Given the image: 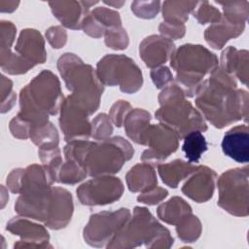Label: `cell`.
Segmentation results:
<instances>
[{
  "instance_id": "obj_1",
  "label": "cell",
  "mask_w": 249,
  "mask_h": 249,
  "mask_svg": "<svg viewBox=\"0 0 249 249\" xmlns=\"http://www.w3.org/2000/svg\"><path fill=\"white\" fill-rule=\"evenodd\" d=\"M235 89L233 77L218 66L198 87L196 104L214 126L222 128L241 119L247 121V91Z\"/></svg>"
},
{
  "instance_id": "obj_2",
  "label": "cell",
  "mask_w": 249,
  "mask_h": 249,
  "mask_svg": "<svg viewBox=\"0 0 249 249\" xmlns=\"http://www.w3.org/2000/svg\"><path fill=\"white\" fill-rule=\"evenodd\" d=\"M133 148L121 136L100 140L71 141L64 148L66 160H73L85 167L90 176L119 172L124 161L133 156Z\"/></svg>"
},
{
  "instance_id": "obj_3",
  "label": "cell",
  "mask_w": 249,
  "mask_h": 249,
  "mask_svg": "<svg viewBox=\"0 0 249 249\" xmlns=\"http://www.w3.org/2000/svg\"><path fill=\"white\" fill-rule=\"evenodd\" d=\"M57 67L72 95L89 115L95 112L104 90V85L99 80L97 72L74 53H64L58 59Z\"/></svg>"
},
{
  "instance_id": "obj_4",
  "label": "cell",
  "mask_w": 249,
  "mask_h": 249,
  "mask_svg": "<svg viewBox=\"0 0 249 249\" xmlns=\"http://www.w3.org/2000/svg\"><path fill=\"white\" fill-rule=\"evenodd\" d=\"M159 101L160 108L155 113L156 118L174 130L180 139L193 130H207L202 116L185 99L184 92L177 85L164 88L159 95Z\"/></svg>"
},
{
  "instance_id": "obj_5",
  "label": "cell",
  "mask_w": 249,
  "mask_h": 249,
  "mask_svg": "<svg viewBox=\"0 0 249 249\" xmlns=\"http://www.w3.org/2000/svg\"><path fill=\"white\" fill-rule=\"evenodd\" d=\"M170 64L177 72V86L185 95L193 97L204 75L218 66V58L203 46L186 44L172 53Z\"/></svg>"
},
{
  "instance_id": "obj_6",
  "label": "cell",
  "mask_w": 249,
  "mask_h": 249,
  "mask_svg": "<svg viewBox=\"0 0 249 249\" xmlns=\"http://www.w3.org/2000/svg\"><path fill=\"white\" fill-rule=\"evenodd\" d=\"M145 242L146 247L168 248L173 238L167 229L155 220L144 207H135L131 221H127L107 247H136Z\"/></svg>"
},
{
  "instance_id": "obj_7",
  "label": "cell",
  "mask_w": 249,
  "mask_h": 249,
  "mask_svg": "<svg viewBox=\"0 0 249 249\" xmlns=\"http://www.w3.org/2000/svg\"><path fill=\"white\" fill-rule=\"evenodd\" d=\"M19 101L48 115H55L63 102L57 77L49 70L42 71L21 89Z\"/></svg>"
},
{
  "instance_id": "obj_8",
  "label": "cell",
  "mask_w": 249,
  "mask_h": 249,
  "mask_svg": "<svg viewBox=\"0 0 249 249\" xmlns=\"http://www.w3.org/2000/svg\"><path fill=\"white\" fill-rule=\"evenodd\" d=\"M97 76L103 85H119L126 93L137 91L142 86V73L135 62L122 54H108L97 64Z\"/></svg>"
},
{
  "instance_id": "obj_9",
  "label": "cell",
  "mask_w": 249,
  "mask_h": 249,
  "mask_svg": "<svg viewBox=\"0 0 249 249\" xmlns=\"http://www.w3.org/2000/svg\"><path fill=\"white\" fill-rule=\"evenodd\" d=\"M218 204L234 216L248 215V168L224 172L218 180Z\"/></svg>"
},
{
  "instance_id": "obj_10",
  "label": "cell",
  "mask_w": 249,
  "mask_h": 249,
  "mask_svg": "<svg viewBox=\"0 0 249 249\" xmlns=\"http://www.w3.org/2000/svg\"><path fill=\"white\" fill-rule=\"evenodd\" d=\"M44 40L34 29H24L20 32L16 52L1 63L2 69L10 74H21L38 63L46 60Z\"/></svg>"
},
{
  "instance_id": "obj_11",
  "label": "cell",
  "mask_w": 249,
  "mask_h": 249,
  "mask_svg": "<svg viewBox=\"0 0 249 249\" xmlns=\"http://www.w3.org/2000/svg\"><path fill=\"white\" fill-rule=\"evenodd\" d=\"M130 212L126 208L118 211H103L90 216L84 229V238L91 246L100 247L109 242L129 220Z\"/></svg>"
},
{
  "instance_id": "obj_12",
  "label": "cell",
  "mask_w": 249,
  "mask_h": 249,
  "mask_svg": "<svg viewBox=\"0 0 249 249\" xmlns=\"http://www.w3.org/2000/svg\"><path fill=\"white\" fill-rule=\"evenodd\" d=\"M179 140L177 133L162 124L149 125L142 140L149 149L143 152L142 160L153 166L160 164L177 150Z\"/></svg>"
},
{
  "instance_id": "obj_13",
  "label": "cell",
  "mask_w": 249,
  "mask_h": 249,
  "mask_svg": "<svg viewBox=\"0 0 249 249\" xmlns=\"http://www.w3.org/2000/svg\"><path fill=\"white\" fill-rule=\"evenodd\" d=\"M59 124L68 142L76 140H88L91 125L88 122L89 115L86 108L72 95L66 97L61 104Z\"/></svg>"
},
{
  "instance_id": "obj_14",
  "label": "cell",
  "mask_w": 249,
  "mask_h": 249,
  "mask_svg": "<svg viewBox=\"0 0 249 249\" xmlns=\"http://www.w3.org/2000/svg\"><path fill=\"white\" fill-rule=\"evenodd\" d=\"M124 192L123 183L116 177H97L77 189V196L85 205H103L118 200Z\"/></svg>"
},
{
  "instance_id": "obj_15",
  "label": "cell",
  "mask_w": 249,
  "mask_h": 249,
  "mask_svg": "<svg viewBox=\"0 0 249 249\" xmlns=\"http://www.w3.org/2000/svg\"><path fill=\"white\" fill-rule=\"evenodd\" d=\"M73 203L71 194L65 189L52 187L45 225L53 230L66 227L71 219Z\"/></svg>"
},
{
  "instance_id": "obj_16",
  "label": "cell",
  "mask_w": 249,
  "mask_h": 249,
  "mask_svg": "<svg viewBox=\"0 0 249 249\" xmlns=\"http://www.w3.org/2000/svg\"><path fill=\"white\" fill-rule=\"evenodd\" d=\"M7 230L21 238L15 247H46L50 239L49 232L43 226L34 224L27 218L17 217L7 224Z\"/></svg>"
},
{
  "instance_id": "obj_17",
  "label": "cell",
  "mask_w": 249,
  "mask_h": 249,
  "mask_svg": "<svg viewBox=\"0 0 249 249\" xmlns=\"http://www.w3.org/2000/svg\"><path fill=\"white\" fill-rule=\"evenodd\" d=\"M215 178L216 173L212 169L199 165L184 184L182 192L196 202H204L213 196Z\"/></svg>"
},
{
  "instance_id": "obj_18",
  "label": "cell",
  "mask_w": 249,
  "mask_h": 249,
  "mask_svg": "<svg viewBox=\"0 0 249 249\" xmlns=\"http://www.w3.org/2000/svg\"><path fill=\"white\" fill-rule=\"evenodd\" d=\"M175 46L171 40L158 35L145 38L140 47L139 53L145 64L149 67H157L171 57Z\"/></svg>"
},
{
  "instance_id": "obj_19",
  "label": "cell",
  "mask_w": 249,
  "mask_h": 249,
  "mask_svg": "<svg viewBox=\"0 0 249 249\" xmlns=\"http://www.w3.org/2000/svg\"><path fill=\"white\" fill-rule=\"evenodd\" d=\"M224 154L240 163L249 160V130L247 124H239L227 131L222 140Z\"/></svg>"
},
{
  "instance_id": "obj_20",
  "label": "cell",
  "mask_w": 249,
  "mask_h": 249,
  "mask_svg": "<svg viewBox=\"0 0 249 249\" xmlns=\"http://www.w3.org/2000/svg\"><path fill=\"white\" fill-rule=\"evenodd\" d=\"M97 2H51L53 15L66 27L72 29L82 28L83 22L88 16L90 5Z\"/></svg>"
},
{
  "instance_id": "obj_21",
  "label": "cell",
  "mask_w": 249,
  "mask_h": 249,
  "mask_svg": "<svg viewBox=\"0 0 249 249\" xmlns=\"http://www.w3.org/2000/svg\"><path fill=\"white\" fill-rule=\"evenodd\" d=\"M248 53L247 51H239L237 52L235 48L229 47L222 53L221 56V64L220 67L223 71L228 73L229 75H236L239 80L247 85L248 80Z\"/></svg>"
},
{
  "instance_id": "obj_22",
  "label": "cell",
  "mask_w": 249,
  "mask_h": 249,
  "mask_svg": "<svg viewBox=\"0 0 249 249\" xmlns=\"http://www.w3.org/2000/svg\"><path fill=\"white\" fill-rule=\"evenodd\" d=\"M243 29L244 24H235L224 18L222 21L215 22L209 26L204 36L206 42L212 48L221 49L230 38L238 36Z\"/></svg>"
},
{
  "instance_id": "obj_23",
  "label": "cell",
  "mask_w": 249,
  "mask_h": 249,
  "mask_svg": "<svg viewBox=\"0 0 249 249\" xmlns=\"http://www.w3.org/2000/svg\"><path fill=\"white\" fill-rule=\"evenodd\" d=\"M126 183L131 192H146L157 185L154 166L149 163H138L126 174Z\"/></svg>"
},
{
  "instance_id": "obj_24",
  "label": "cell",
  "mask_w": 249,
  "mask_h": 249,
  "mask_svg": "<svg viewBox=\"0 0 249 249\" xmlns=\"http://www.w3.org/2000/svg\"><path fill=\"white\" fill-rule=\"evenodd\" d=\"M196 167L197 166L191 162H186L182 160H175L169 163L159 164L158 169L162 182L171 188H176L178 183L190 174H193Z\"/></svg>"
},
{
  "instance_id": "obj_25",
  "label": "cell",
  "mask_w": 249,
  "mask_h": 249,
  "mask_svg": "<svg viewBox=\"0 0 249 249\" xmlns=\"http://www.w3.org/2000/svg\"><path fill=\"white\" fill-rule=\"evenodd\" d=\"M150 114L142 109H134L127 115L124 121L127 136L138 144H142L143 136L147 130L150 122Z\"/></svg>"
},
{
  "instance_id": "obj_26",
  "label": "cell",
  "mask_w": 249,
  "mask_h": 249,
  "mask_svg": "<svg viewBox=\"0 0 249 249\" xmlns=\"http://www.w3.org/2000/svg\"><path fill=\"white\" fill-rule=\"evenodd\" d=\"M192 213L191 206L181 197L174 196L158 208V216L165 223L177 225L187 214Z\"/></svg>"
},
{
  "instance_id": "obj_27",
  "label": "cell",
  "mask_w": 249,
  "mask_h": 249,
  "mask_svg": "<svg viewBox=\"0 0 249 249\" xmlns=\"http://www.w3.org/2000/svg\"><path fill=\"white\" fill-rule=\"evenodd\" d=\"M208 145L205 137L199 130H193L184 136V144L182 147L185 157L189 162H198L202 154L207 151Z\"/></svg>"
},
{
  "instance_id": "obj_28",
  "label": "cell",
  "mask_w": 249,
  "mask_h": 249,
  "mask_svg": "<svg viewBox=\"0 0 249 249\" xmlns=\"http://www.w3.org/2000/svg\"><path fill=\"white\" fill-rule=\"evenodd\" d=\"M197 2H163L162 16L165 22L172 24H184L188 19V14L195 9Z\"/></svg>"
},
{
  "instance_id": "obj_29",
  "label": "cell",
  "mask_w": 249,
  "mask_h": 249,
  "mask_svg": "<svg viewBox=\"0 0 249 249\" xmlns=\"http://www.w3.org/2000/svg\"><path fill=\"white\" fill-rule=\"evenodd\" d=\"M30 138L40 149L56 148L58 145L57 131L51 123L33 128L30 131Z\"/></svg>"
},
{
  "instance_id": "obj_30",
  "label": "cell",
  "mask_w": 249,
  "mask_h": 249,
  "mask_svg": "<svg viewBox=\"0 0 249 249\" xmlns=\"http://www.w3.org/2000/svg\"><path fill=\"white\" fill-rule=\"evenodd\" d=\"M176 231L183 242H194L200 235L201 225L196 216L189 213L179 221Z\"/></svg>"
},
{
  "instance_id": "obj_31",
  "label": "cell",
  "mask_w": 249,
  "mask_h": 249,
  "mask_svg": "<svg viewBox=\"0 0 249 249\" xmlns=\"http://www.w3.org/2000/svg\"><path fill=\"white\" fill-rule=\"evenodd\" d=\"M88 175L87 170L83 165L73 160H66L62 163L57 177V182L64 184H75L84 180Z\"/></svg>"
},
{
  "instance_id": "obj_32",
  "label": "cell",
  "mask_w": 249,
  "mask_h": 249,
  "mask_svg": "<svg viewBox=\"0 0 249 249\" xmlns=\"http://www.w3.org/2000/svg\"><path fill=\"white\" fill-rule=\"evenodd\" d=\"M113 132V126L110 123L109 117L102 113L96 116L91 123L90 135L96 140H105Z\"/></svg>"
},
{
  "instance_id": "obj_33",
  "label": "cell",
  "mask_w": 249,
  "mask_h": 249,
  "mask_svg": "<svg viewBox=\"0 0 249 249\" xmlns=\"http://www.w3.org/2000/svg\"><path fill=\"white\" fill-rule=\"evenodd\" d=\"M105 34V43L108 47L114 50H123L127 47L128 38L125 30L121 26L107 29Z\"/></svg>"
},
{
  "instance_id": "obj_34",
  "label": "cell",
  "mask_w": 249,
  "mask_h": 249,
  "mask_svg": "<svg viewBox=\"0 0 249 249\" xmlns=\"http://www.w3.org/2000/svg\"><path fill=\"white\" fill-rule=\"evenodd\" d=\"M200 6L193 12L194 17L199 21V23L204 24L206 22H218L221 18L220 12L213 6H210L208 2H200Z\"/></svg>"
},
{
  "instance_id": "obj_35",
  "label": "cell",
  "mask_w": 249,
  "mask_h": 249,
  "mask_svg": "<svg viewBox=\"0 0 249 249\" xmlns=\"http://www.w3.org/2000/svg\"><path fill=\"white\" fill-rule=\"evenodd\" d=\"M97 20H99L102 25L112 27H118L121 26V18L117 12L109 10L105 7H98L94 9L90 13Z\"/></svg>"
},
{
  "instance_id": "obj_36",
  "label": "cell",
  "mask_w": 249,
  "mask_h": 249,
  "mask_svg": "<svg viewBox=\"0 0 249 249\" xmlns=\"http://www.w3.org/2000/svg\"><path fill=\"white\" fill-rule=\"evenodd\" d=\"M160 3L157 2H139L135 1L131 4V10L133 13L143 18H152L160 11Z\"/></svg>"
},
{
  "instance_id": "obj_37",
  "label": "cell",
  "mask_w": 249,
  "mask_h": 249,
  "mask_svg": "<svg viewBox=\"0 0 249 249\" xmlns=\"http://www.w3.org/2000/svg\"><path fill=\"white\" fill-rule=\"evenodd\" d=\"M10 129L14 136H16L18 138L26 139L27 137H30L31 124L26 120H24L17 115L10 122Z\"/></svg>"
},
{
  "instance_id": "obj_38",
  "label": "cell",
  "mask_w": 249,
  "mask_h": 249,
  "mask_svg": "<svg viewBox=\"0 0 249 249\" xmlns=\"http://www.w3.org/2000/svg\"><path fill=\"white\" fill-rule=\"evenodd\" d=\"M131 109L130 104L124 101V100H119L118 102H116L110 111V119L112 120V122L115 124V125H117L118 127L121 126L125 119V115L126 113Z\"/></svg>"
},
{
  "instance_id": "obj_39",
  "label": "cell",
  "mask_w": 249,
  "mask_h": 249,
  "mask_svg": "<svg viewBox=\"0 0 249 249\" xmlns=\"http://www.w3.org/2000/svg\"><path fill=\"white\" fill-rule=\"evenodd\" d=\"M167 195H168V192L165 189L154 187V188L146 191L142 195H140L137 197V199H138V201H141L143 203H146L149 205H155V204L159 203L161 199L166 197Z\"/></svg>"
},
{
  "instance_id": "obj_40",
  "label": "cell",
  "mask_w": 249,
  "mask_h": 249,
  "mask_svg": "<svg viewBox=\"0 0 249 249\" xmlns=\"http://www.w3.org/2000/svg\"><path fill=\"white\" fill-rule=\"evenodd\" d=\"M160 32L165 36L166 39L169 40H176L181 38L185 34V26L184 24H172L168 22H161L160 27Z\"/></svg>"
},
{
  "instance_id": "obj_41",
  "label": "cell",
  "mask_w": 249,
  "mask_h": 249,
  "mask_svg": "<svg viewBox=\"0 0 249 249\" xmlns=\"http://www.w3.org/2000/svg\"><path fill=\"white\" fill-rule=\"evenodd\" d=\"M46 36L50 44L54 49H59L63 47L64 44L66 43V38H67L66 32L64 29H62L59 26L49 28L48 31L46 32Z\"/></svg>"
},
{
  "instance_id": "obj_42",
  "label": "cell",
  "mask_w": 249,
  "mask_h": 249,
  "mask_svg": "<svg viewBox=\"0 0 249 249\" xmlns=\"http://www.w3.org/2000/svg\"><path fill=\"white\" fill-rule=\"evenodd\" d=\"M151 77L158 89L165 87L167 83L172 81V74L170 73L169 69L164 66L152 70Z\"/></svg>"
},
{
  "instance_id": "obj_43",
  "label": "cell",
  "mask_w": 249,
  "mask_h": 249,
  "mask_svg": "<svg viewBox=\"0 0 249 249\" xmlns=\"http://www.w3.org/2000/svg\"><path fill=\"white\" fill-rule=\"evenodd\" d=\"M105 4H108V5H112V6H115V7H118V6H121V5H123L124 2H120V3H115V2H107V1H105L104 2Z\"/></svg>"
}]
</instances>
